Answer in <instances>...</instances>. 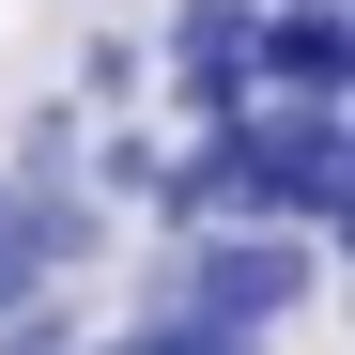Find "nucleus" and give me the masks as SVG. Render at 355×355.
Masks as SVG:
<instances>
[{
	"label": "nucleus",
	"mask_w": 355,
	"mask_h": 355,
	"mask_svg": "<svg viewBox=\"0 0 355 355\" xmlns=\"http://www.w3.org/2000/svg\"><path fill=\"white\" fill-rule=\"evenodd\" d=\"M340 263H324V232H293V216H216V232H186V248H155V309H201V324H248V340H278L293 309H309Z\"/></svg>",
	"instance_id": "1"
},
{
	"label": "nucleus",
	"mask_w": 355,
	"mask_h": 355,
	"mask_svg": "<svg viewBox=\"0 0 355 355\" xmlns=\"http://www.w3.org/2000/svg\"><path fill=\"white\" fill-rule=\"evenodd\" d=\"M340 186H355V108H293V93L232 108V216H293V232H324Z\"/></svg>",
	"instance_id": "2"
},
{
	"label": "nucleus",
	"mask_w": 355,
	"mask_h": 355,
	"mask_svg": "<svg viewBox=\"0 0 355 355\" xmlns=\"http://www.w3.org/2000/svg\"><path fill=\"white\" fill-rule=\"evenodd\" d=\"M155 93L186 108V124L263 108V0H186V16L155 31Z\"/></svg>",
	"instance_id": "3"
},
{
	"label": "nucleus",
	"mask_w": 355,
	"mask_h": 355,
	"mask_svg": "<svg viewBox=\"0 0 355 355\" xmlns=\"http://www.w3.org/2000/svg\"><path fill=\"white\" fill-rule=\"evenodd\" d=\"M263 93L355 108V0H263Z\"/></svg>",
	"instance_id": "4"
},
{
	"label": "nucleus",
	"mask_w": 355,
	"mask_h": 355,
	"mask_svg": "<svg viewBox=\"0 0 355 355\" xmlns=\"http://www.w3.org/2000/svg\"><path fill=\"white\" fill-rule=\"evenodd\" d=\"M0 170L16 186H93V124H78V93H46L16 139H0Z\"/></svg>",
	"instance_id": "5"
},
{
	"label": "nucleus",
	"mask_w": 355,
	"mask_h": 355,
	"mask_svg": "<svg viewBox=\"0 0 355 355\" xmlns=\"http://www.w3.org/2000/svg\"><path fill=\"white\" fill-rule=\"evenodd\" d=\"M139 93H155V46H139L124 16H108V31L78 46V108H139Z\"/></svg>",
	"instance_id": "6"
},
{
	"label": "nucleus",
	"mask_w": 355,
	"mask_h": 355,
	"mask_svg": "<svg viewBox=\"0 0 355 355\" xmlns=\"http://www.w3.org/2000/svg\"><path fill=\"white\" fill-rule=\"evenodd\" d=\"M124 355H278V340H248V324H201V309H155V293H139Z\"/></svg>",
	"instance_id": "7"
},
{
	"label": "nucleus",
	"mask_w": 355,
	"mask_h": 355,
	"mask_svg": "<svg viewBox=\"0 0 355 355\" xmlns=\"http://www.w3.org/2000/svg\"><path fill=\"white\" fill-rule=\"evenodd\" d=\"M155 170H170V139L108 124V139H93V201H155Z\"/></svg>",
	"instance_id": "8"
},
{
	"label": "nucleus",
	"mask_w": 355,
	"mask_h": 355,
	"mask_svg": "<svg viewBox=\"0 0 355 355\" xmlns=\"http://www.w3.org/2000/svg\"><path fill=\"white\" fill-rule=\"evenodd\" d=\"M0 355H78V293H16L0 309Z\"/></svg>",
	"instance_id": "9"
},
{
	"label": "nucleus",
	"mask_w": 355,
	"mask_h": 355,
	"mask_svg": "<svg viewBox=\"0 0 355 355\" xmlns=\"http://www.w3.org/2000/svg\"><path fill=\"white\" fill-rule=\"evenodd\" d=\"M324 263H340V278H355V186H340V216H324Z\"/></svg>",
	"instance_id": "10"
}]
</instances>
